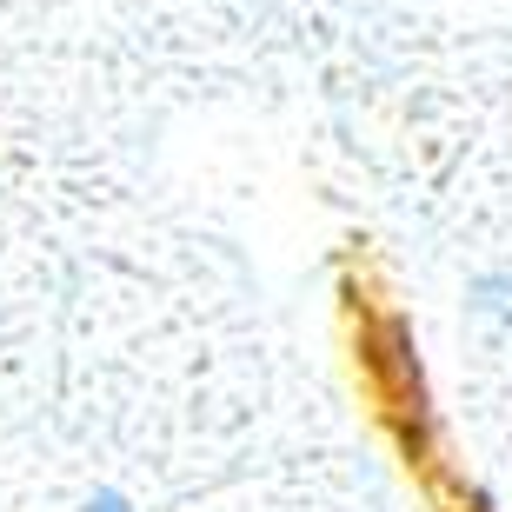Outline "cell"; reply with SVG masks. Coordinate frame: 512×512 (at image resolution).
I'll list each match as a JSON object with an SVG mask.
<instances>
[{
  "mask_svg": "<svg viewBox=\"0 0 512 512\" xmlns=\"http://www.w3.org/2000/svg\"><path fill=\"white\" fill-rule=\"evenodd\" d=\"M87 512H127V506H120V499H94V506H87Z\"/></svg>",
  "mask_w": 512,
  "mask_h": 512,
  "instance_id": "6da1fadb",
  "label": "cell"
}]
</instances>
